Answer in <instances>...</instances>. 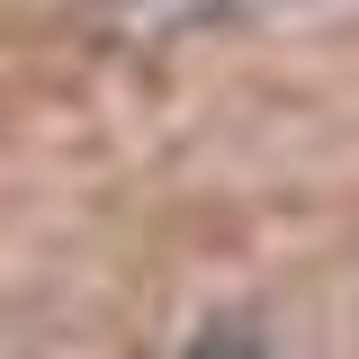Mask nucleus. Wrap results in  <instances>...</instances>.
Returning a JSON list of instances; mask_svg holds the SVG:
<instances>
[{"mask_svg": "<svg viewBox=\"0 0 359 359\" xmlns=\"http://www.w3.org/2000/svg\"><path fill=\"white\" fill-rule=\"evenodd\" d=\"M180 359H269V341L243 323V314H216V323H207V332H198Z\"/></svg>", "mask_w": 359, "mask_h": 359, "instance_id": "obj_1", "label": "nucleus"}]
</instances>
